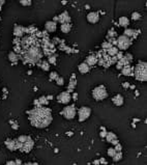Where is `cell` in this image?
<instances>
[{
    "label": "cell",
    "mask_w": 147,
    "mask_h": 165,
    "mask_svg": "<svg viewBox=\"0 0 147 165\" xmlns=\"http://www.w3.org/2000/svg\"><path fill=\"white\" fill-rule=\"evenodd\" d=\"M77 114H78V117H79V122H85V120L90 116L91 109L89 108V107L83 106L78 110Z\"/></svg>",
    "instance_id": "8"
},
{
    "label": "cell",
    "mask_w": 147,
    "mask_h": 165,
    "mask_svg": "<svg viewBox=\"0 0 147 165\" xmlns=\"http://www.w3.org/2000/svg\"><path fill=\"white\" fill-rule=\"evenodd\" d=\"M28 117H29L30 124L35 128L43 129L46 128L51 124L53 120L51 110L47 107L41 106V107H34L32 110L27 112Z\"/></svg>",
    "instance_id": "1"
},
{
    "label": "cell",
    "mask_w": 147,
    "mask_h": 165,
    "mask_svg": "<svg viewBox=\"0 0 147 165\" xmlns=\"http://www.w3.org/2000/svg\"><path fill=\"white\" fill-rule=\"evenodd\" d=\"M78 69H79V72H80L81 74H87L89 71H90V67H88L85 62H82V64H79Z\"/></svg>",
    "instance_id": "19"
},
{
    "label": "cell",
    "mask_w": 147,
    "mask_h": 165,
    "mask_svg": "<svg viewBox=\"0 0 147 165\" xmlns=\"http://www.w3.org/2000/svg\"><path fill=\"white\" fill-rule=\"evenodd\" d=\"M26 33V27H23L21 25H15L14 28V35L18 38H22Z\"/></svg>",
    "instance_id": "13"
},
{
    "label": "cell",
    "mask_w": 147,
    "mask_h": 165,
    "mask_svg": "<svg viewBox=\"0 0 147 165\" xmlns=\"http://www.w3.org/2000/svg\"><path fill=\"white\" fill-rule=\"evenodd\" d=\"M121 145L120 143H117L116 145H115V148H114V150L116 151V152H121Z\"/></svg>",
    "instance_id": "38"
},
{
    "label": "cell",
    "mask_w": 147,
    "mask_h": 165,
    "mask_svg": "<svg viewBox=\"0 0 147 165\" xmlns=\"http://www.w3.org/2000/svg\"><path fill=\"white\" fill-rule=\"evenodd\" d=\"M121 73L122 75L124 76H131L133 75V68L131 65H127V67H123L121 69Z\"/></svg>",
    "instance_id": "20"
},
{
    "label": "cell",
    "mask_w": 147,
    "mask_h": 165,
    "mask_svg": "<svg viewBox=\"0 0 147 165\" xmlns=\"http://www.w3.org/2000/svg\"><path fill=\"white\" fill-rule=\"evenodd\" d=\"M115 36H116V32H115L114 30L113 29H111L109 31V33H108V38H115Z\"/></svg>",
    "instance_id": "35"
},
{
    "label": "cell",
    "mask_w": 147,
    "mask_h": 165,
    "mask_svg": "<svg viewBox=\"0 0 147 165\" xmlns=\"http://www.w3.org/2000/svg\"><path fill=\"white\" fill-rule=\"evenodd\" d=\"M117 40V49L118 50H121V51H124L127 49L130 48V46L132 45V40L131 38H127L125 35H119L118 38H116Z\"/></svg>",
    "instance_id": "6"
},
{
    "label": "cell",
    "mask_w": 147,
    "mask_h": 165,
    "mask_svg": "<svg viewBox=\"0 0 147 165\" xmlns=\"http://www.w3.org/2000/svg\"><path fill=\"white\" fill-rule=\"evenodd\" d=\"M60 29H61V31L63 33H69L70 29H72V25L70 24H61V26H60Z\"/></svg>",
    "instance_id": "26"
},
{
    "label": "cell",
    "mask_w": 147,
    "mask_h": 165,
    "mask_svg": "<svg viewBox=\"0 0 147 165\" xmlns=\"http://www.w3.org/2000/svg\"><path fill=\"white\" fill-rule=\"evenodd\" d=\"M124 57H125V58H127L130 62H132V60H133V55H132V54L127 53V54H125V55H124Z\"/></svg>",
    "instance_id": "37"
},
{
    "label": "cell",
    "mask_w": 147,
    "mask_h": 165,
    "mask_svg": "<svg viewBox=\"0 0 147 165\" xmlns=\"http://www.w3.org/2000/svg\"><path fill=\"white\" fill-rule=\"evenodd\" d=\"M10 123H12L10 125H12L13 129H14V130H18V129H19V125H18V123H16V122H10Z\"/></svg>",
    "instance_id": "36"
},
{
    "label": "cell",
    "mask_w": 147,
    "mask_h": 165,
    "mask_svg": "<svg viewBox=\"0 0 147 165\" xmlns=\"http://www.w3.org/2000/svg\"><path fill=\"white\" fill-rule=\"evenodd\" d=\"M5 165H15V163L13 161H9V162H7V163L5 164Z\"/></svg>",
    "instance_id": "41"
},
{
    "label": "cell",
    "mask_w": 147,
    "mask_h": 165,
    "mask_svg": "<svg viewBox=\"0 0 147 165\" xmlns=\"http://www.w3.org/2000/svg\"><path fill=\"white\" fill-rule=\"evenodd\" d=\"M5 145L10 151L19 150V142L17 139H6L5 140Z\"/></svg>",
    "instance_id": "11"
},
{
    "label": "cell",
    "mask_w": 147,
    "mask_h": 165,
    "mask_svg": "<svg viewBox=\"0 0 147 165\" xmlns=\"http://www.w3.org/2000/svg\"><path fill=\"white\" fill-rule=\"evenodd\" d=\"M47 61L49 62L50 64H56V55H50V56H48V60Z\"/></svg>",
    "instance_id": "27"
},
{
    "label": "cell",
    "mask_w": 147,
    "mask_h": 165,
    "mask_svg": "<svg viewBox=\"0 0 147 165\" xmlns=\"http://www.w3.org/2000/svg\"><path fill=\"white\" fill-rule=\"evenodd\" d=\"M58 74H57L56 72H52L51 74H50V80H56L57 79V77H58Z\"/></svg>",
    "instance_id": "34"
},
{
    "label": "cell",
    "mask_w": 147,
    "mask_h": 165,
    "mask_svg": "<svg viewBox=\"0 0 147 165\" xmlns=\"http://www.w3.org/2000/svg\"><path fill=\"white\" fill-rule=\"evenodd\" d=\"M18 142H19V150L23 153H29L34 146V141L30 136L21 135L18 137Z\"/></svg>",
    "instance_id": "3"
},
{
    "label": "cell",
    "mask_w": 147,
    "mask_h": 165,
    "mask_svg": "<svg viewBox=\"0 0 147 165\" xmlns=\"http://www.w3.org/2000/svg\"><path fill=\"white\" fill-rule=\"evenodd\" d=\"M116 153H117V152L114 150V148H109V150H108V155H109V157H112V158L115 156V154H116Z\"/></svg>",
    "instance_id": "33"
},
{
    "label": "cell",
    "mask_w": 147,
    "mask_h": 165,
    "mask_svg": "<svg viewBox=\"0 0 147 165\" xmlns=\"http://www.w3.org/2000/svg\"><path fill=\"white\" fill-rule=\"evenodd\" d=\"M45 28H46V31L49 33L55 32L57 29V23H55L54 21H47L46 24H45Z\"/></svg>",
    "instance_id": "12"
},
{
    "label": "cell",
    "mask_w": 147,
    "mask_h": 165,
    "mask_svg": "<svg viewBox=\"0 0 147 165\" xmlns=\"http://www.w3.org/2000/svg\"><path fill=\"white\" fill-rule=\"evenodd\" d=\"M106 139L108 142L112 143V145H116L117 143H119V141H118V139H117V136L115 135L113 132H107Z\"/></svg>",
    "instance_id": "15"
},
{
    "label": "cell",
    "mask_w": 147,
    "mask_h": 165,
    "mask_svg": "<svg viewBox=\"0 0 147 165\" xmlns=\"http://www.w3.org/2000/svg\"><path fill=\"white\" fill-rule=\"evenodd\" d=\"M4 4V1L2 0V1H0V9H1V7H2V5Z\"/></svg>",
    "instance_id": "42"
},
{
    "label": "cell",
    "mask_w": 147,
    "mask_h": 165,
    "mask_svg": "<svg viewBox=\"0 0 147 165\" xmlns=\"http://www.w3.org/2000/svg\"><path fill=\"white\" fill-rule=\"evenodd\" d=\"M102 132L99 133V135H101V137H103V138H106V135H107V131H105L104 128H102Z\"/></svg>",
    "instance_id": "39"
},
{
    "label": "cell",
    "mask_w": 147,
    "mask_h": 165,
    "mask_svg": "<svg viewBox=\"0 0 147 165\" xmlns=\"http://www.w3.org/2000/svg\"><path fill=\"white\" fill-rule=\"evenodd\" d=\"M87 21L91 24H95L99 21V15L95 12H91L87 15Z\"/></svg>",
    "instance_id": "14"
},
{
    "label": "cell",
    "mask_w": 147,
    "mask_h": 165,
    "mask_svg": "<svg viewBox=\"0 0 147 165\" xmlns=\"http://www.w3.org/2000/svg\"><path fill=\"white\" fill-rule=\"evenodd\" d=\"M118 23H119V25L122 26V27H127L128 24H130V20H128V18L127 17H120Z\"/></svg>",
    "instance_id": "22"
},
{
    "label": "cell",
    "mask_w": 147,
    "mask_h": 165,
    "mask_svg": "<svg viewBox=\"0 0 147 165\" xmlns=\"http://www.w3.org/2000/svg\"><path fill=\"white\" fill-rule=\"evenodd\" d=\"M73 97H74V100H77L78 95H77V94H75V93H73Z\"/></svg>",
    "instance_id": "40"
},
{
    "label": "cell",
    "mask_w": 147,
    "mask_h": 165,
    "mask_svg": "<svg viewBox=\"0 0 147 165\" xmlns=\"http://www.w3.org/2000/svg\"><path fill=\"white\" fill-rule=\"evenodd\" d=\"M133 75L138 81L141 82H145L147 80V64L146 62L140 61L133 69Z\"/></svg>",
    "instance_id": "4"
},
{
    "label": "cell",
    "mask_w": 147,
    "mask_h": 165,
    "mask_svg": "<svg viewBox=\"0 0 147 165\" xmlns=\"http://www.w3.org/2000/svg\"><path fill=\"white\" fill-rule=\"evenodd\" d=\"M53 21L55 23L59 22L60 24H70V16L67 12H63L59 16H56Z\"/></svg>",
    "instance_id": "9"
},
{
    "label": "cell",
    "mask_w": 147,
    "mask_h": 165,
    "mask_svg": "<svg viewBox=\"0 0 147 165\" xmlns=\"http://www.w3.org/2000/svg\"><path fill=\"white\" fill-rule=\"evenodd\" d=\"M20 3L22 5H25V6H29V5L32 4V1H31V0H26V1L25 0H21Z\"/></svg>",
    "instance_id": "32"
},
{
    "label": "cell",
    "mask_w": 147,
    "mask_h": 165,
    "mask_svg": "<svg viewBox=\"0 0 147 165\" xmlns=\"http://www.w3.org/2000/svg\"><path fill=\"white\" fill-rule=\"evenodd\" d=\"M76 85H77V80H76V78H75V75H73L72 78H70V84L67 86V93H70V94L74 93V90H75V88H76Z\"/></svg>",
    "instance_id": "18"
},
{
    "label": "cell",
    "mask_w": 147,
    "mask_h": 165,
    "mask_svg": "<svg viewBox=\"0 0 147 165\" xmlns=\"http://www.w3.org/2000/svg\"><path fill=\"white\" fill-rule=\"evenodd\" d=\"M76 114H77V110H76V107L74 105L64 107L61 111V115L66 119H73L76 116Z\"/></svg>",
    "instance_id": "7"
},
{
    "label": "cell",
    "mask_w": 147,
    "mask_h": 165,
    "mask_svg": "<svg viewBox=\"0 0 147 165\" xmlns=\"http://www.w3.org/2000/svg\"><path fill=\"white\" fill-rule=\"evenodd\" d=\"M9 61L13 62V64H16V62L20 59V57H19V55H18L17 53H15V52L13 51V52H10V53L9 54Z\"/></svg>",
    "instance_id": "21"
},
{
    "label": "cell",
    "mask_w": 147,
    "mask_h": 165,
    "mask_svg": "<svg viewBox=\"0 0 147 165\" xmlns=\"http://www.w3.org/2000/svg\"><path fill=\"white\" fill-rule=\"evenodd\" d=\"M111 47H112V45H111V44L109 43L108 41H107V42H104V43L102 44V48H103V50H104V51H107V50H109V49L111 48Z\"/></svg>",
    "instance_id": "28"
},
{
    "label": "cell",
    "mask_w": 147,
    "mask_h": 165,
    "mask_svg": "<svg viewBox=\"0 0 147 165\" xmlns=\"http://www.w3.org/2000/svg\"><path fill=\"white\" fill-rule=\"evenodd\" d=\"M0 19H1V18H0Z\"/></svg>",
    "instance_id": "44"
},
{
    "label": "cell",
    "mask_w": 147,
    "mask_h": 165,
    "mask_svg": "<svg viewBox=\"0 0 147 165\" xmlns=\"http://www.w3.org/2000/svg\"><path fill=\"white\" fill-rule=\"evenodd\" d=\"M38 64H39V68L43 69L44 71H49L50 70V64L47 61V60H41Z\"/></svg>",
    "instance_id": "25"
},
{
    "label": "cell",
    "mask_w": 147,
    "mask_h": 165,
    "mask_svg": "<svg viewBox=\"0 0 147 165\" xmlns=\"http://www.w3.org/2000/svg\"><path fill=\"white\" fill-rule=\"evenodd\" d=\"M43 50L41 43L38 41L21 51L19 57L25 64H36L43 58Z\"/></svg>",
    "instance_id": "2"
},
{
    "label": "cell",
    "mask_w": 147,
    "mask_h": 165,
    "mask_svg": "<svg viewBox=\"0 0 147 165\" xmlns=\"http://www.w3.org/2000/svg\"><path fill=\"white\" fill-rule=\"evenodd\" d=\"M132 19L134 21H138V20H140L141 19V15L139 14L138 12H134L133 14H132Z\"/></svg>",
    "instance_id": "30"
},
{
    "label": "cell",
    "mask_w": 147,
    "mask_h": 165,
    "mask_svg": "<svg viewBox=\"0 0 147 165\" xmlns=\"http://www.w3.org/2000/svg\"><path fill=\"white\" fill-rule=\"evenodd\" d=\"M70 100H72V96L67 91H62L57 96V101L61 104H69Z\"/></svg>",
    "instance_id": "10"
},
{
    "label": "cell",
    "mask_w": 147,
    "mask_h": 165,
    "mask_svg": "<svg viewBox=\"0 0 147 165\" xmlns=\"http://www.w3.org/2000/svg\"><path fill=\"white\" fill-rule=\"evenodd\" d=\"M92 97L95 101H103L108 98V93L104 85H99L92 90Z\"/></svg>",
    "instance_id": "5"
},
{
    "label": "cell",
    "mask_w": 147,
    "mask_h": 165,
    "mask_svg": "<svg viewBox=\"0 0 147 165\" xmlns=\"http://www.w3.org/2000/svg\"><path fill=\"white\" fill-rule=\"evenodd\" d=\"M107 54L109 55V56H111V57H115L116 56V54L119 52V50L117 49V47H114V46H112L111 48L109 49V50H107Z\"/></svg>",
    "instance_id": "23"
},
{
    "label": "cell",
    "mask_w": 147,
    "mask_h": 165,
    "mask_svg": "<svg viewBox=\"0 0 147 165\" xmlns=\"http://www.w3.org/2000/svg\"><path fill=\"white\" fill-rule=\"evenodd\" d=\"M85 64L88 65V67H93L98 64V57L96 55H89V56L86 57V60H85Z\"/></svg>",
    "instance_id": "16"
},
{
    "label": "cell",
    "mask_w": 147,
    "mask_h": 165,
    "mask_svg": "<svg viewBox=\"0 0 147 165\" xmlns=\"http://www.w3.org/2000/svg\"><path fill=\"white\" fill-rule=\"evenodd\" d=\"M123 87H128V83H123Z\"/></svg>",
    "instance_id": "43"
},
{
    "label": "cell",
    "mask_w": 147,
    "mask_h": 165,
    "mask_svg": "<svg viewBox=\"0 0 147 165\" xmlns=\"http://www.w3.org/2000/svg\"><path fill=\"white\" fill-rule=\"evenodd\" d=\"M112 102L115 106L119 107V106L123 105V103H124V99H123V97L121 95H116L112 98Z\"/></svg>",
    "instance_id": "17"
},
{
    "label": "cell",
    "mask_w": 147,
    "mask_h": 165,
    "mask_svg": "<svg viewBox=\"0 0 147 165\" xmlns=\"http://www.w3.org/2000/svg\"><path fill=\"white\" fill-rule=\"evenodd\" d=\"M135 35H136V30L130 29V28H125L124 32H123V35H125V36H127V38H133V36H135Z\"/></svg>",
    "instance_id": "24"
},
{
    "label": "cell",
    "mask_w": 147,
    "mask_h": 165,
    "mask_svg": "<svg viewBox=\"0 0 147 165\" xmlns=\"http://www.w3.org/2000/svg\"><path fill=\"white\" fill-rule=\"evenodd\" d=\"M121 158H122L121 152H117V153L115 154V156L113 157V160H114L115 162H116V161H120V160H121Z\"/></svg>",
    "instance_id": "29"
},
{
    "label": "cell",
    "mask_w": 147,
    "mask_h": 165,
    "mask_svg": "<svg viewBox=\"0 0 147 165\" xmlns=\"http://www.w3.org/2000/svg\"><path fill=\"white\" fill-rule=\"evenodd\" d=\"M55 81H56V84H57V85H60V86H61V85H63V84H64V80H63V78L60 77V76H58V77H57V79L55 80Z\"/></svg>",
    "instance_id": "31"
}]
</instances>
